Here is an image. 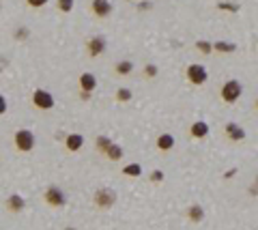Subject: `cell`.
I'll return each instance as SVG.
<instances>
[{"label":"cell","instance_id":"obj_32","mask_svg":"<svg viewBox=\"0 0 258 230\" xmlns=\"http://www.w3.org/2000/svg\"><path fill=\"white\" fill-rule=\"evenodd\" d=\"M237 174V168H230V170H226V174H224V179H230V176Z\"/></svg>","mask_w":258,"mask_h":230},{"label":"cell","instance_id":"obj_14","mask_svg":"<svg viewBox=\"0 0 258 230\" xmlns=\"http://www.w3.org/2000/svg\"><path fill=\"white\" fill-rule=\"evenodd\" d=\"M187 220H190L192 224H202V220H204V206L198 204V202L190 204V206H187Z\"/></svg>","mask_w":258,"mask_h":230},{"label":"cell","instance_id":"obj_9","mask_svg":"<svg viewBox=\"0 0 258 230\" xmlns=\"http://www.w3.org/2000/svg\"><path fill=\"white\" fill-rule=\"evenodd\" d=\"M78 88H80V93H95V88H97V78H95V73H91V71H84L78 78Z\"/></svg>","mask_w":258,"mask_h":230},{"label":"cell","instance_id":"obj_15","mask_svg":"<svg viewBox=\"0 0 258 230\" xmlns=\"http://www.w3.org/2000/svg\"><path fill=\"white\" fill-rule=\"evenodd\" d=\"M174 144H177V138H174L172 133H161L160 138H157V142H155V146H157V149H160L161 153L172 151Z\"/></svg>","mask_w":258,"mask_h":230},{"label":"cell","instance_id":"obj_5","mask_svg":"<svg viewBox=\"0 0 258 230\" xmlns=\"http://www.w3.org/2000/svg\"><path fill=\"white\" fill-rule=\"evenodd\" d=\"M43 202L48 206H52V209H63V206L67 204V196H64V192L61 187L50 185L48 190L43 192Z\"/></svg>","mask_w":258,"mask_h":230},{"label":"cell","instance_id":"obj_34","mask_svg":"<svg viewBox=\"0 0 258 230\" xmlns=\"http://www.w3.org/2000/svg\"><path fill=\"white\" fill-rule=\"evenodd\" d=\"M254 105H256V112H258V97H256V103Z\"/></svg>","mask_w":258,"mask_h":230},{"label":"cell","instance_id":"obj_4","mask_svg":"<svg viewBox=\"0 0 258 230\" xmlns=\"http://www.w3.org/2000/svg\"><path fill=\"white\" fill-rule=\"evenodd\" d=\"M13 144L20 153H31L34 149V133L31 129H17L13 133Z\"/></svg>","mask_w":258,"mask_h":230},{"label":"cell","instance_id":"obj_19","mask_svg":"<svg viewBox=\"0 0 258 230\" xmlns=\"http://www.w3.org/2000/svg\"><path fill=\"white\" fill-rule=\"evenodd\" d=\"M125 176H131V179H138V176H142V166H140L138 162H133V164H127V166H123V170H121Z\"/></svg>","mask_w":258,"mask_h":230},{"label":"cell","instance_id":"obj_30","mask_svg":"<svg viewBox=\"0 0 258 230\" xmlns=\"http://www.w3.org/2000/svg\"><path fill=\"white\" fill-rule=\"evenodd\" d=\"M250 194H252V196H258V174H256V179H254V185L250 187Z\"/></svg>","mask_w":258,"mask_h":230},{"label":"cell","instance_id":"obj_26","mask_svg":"<svg viewBox=\"0 0 258 230\" xmlns=\"http://www.w3.org/2000/svg\"><path fill=\"white\" fill-rule=\"evenodd\" d=\"M48 2H50V0H26V4L31 9H43Z\"/></svg>","mask_w":258,"mask_h":230},{"label":"cell","instance_id":"obj_11","mask_svg":"<svg viewBox=\"0 0 258 230\" xmlns=\"http://www.w3.org/2000/svg\"><path fill=\"white\" fill-rule=\"evenodd\" d=\"M4 206H7L9 213H22V211L26 209V200H24V196H20V194H11V196L4 200Z\"/></svg>","mask_w":258,"mask_h":230},{"label":"cell","instance_id":"obj_29","mask_svg":"<svg viewBox=\"0 0 258 230\" xmlns=\"http://www.w3.org/2000/svg\"><path fill=\"white\" fill-rule=\"evenodd\" d=\"M218 9H222V11H239L237 4H230V2H220Z\"/></svg>","mask_w":258,"mask_h":230},{"label":"cell","instance_id":"obj_33","mask_svg":"<svg viewBox=\"0 0 258 230\" xmlns=\"http://www.w3.org/2000/svg\"><path fill=\"white\" fill-rule=\"evenodd\" d=\"M80 97H82V99H84V101H89V99H91L93 95H91V93H80Z\"/></svg>","mask_w":258,"mask_h":230},{"label":"cell","instance_id":"obj_10","mask_svg":"<svg viewBox=\"0 0 258 230\" xmlns=\"http://www.w3.org/2000/svg\"><path fill=\"white\" fill-rule=\"evenodd\" d=\"M224 133L228 140H232V142H243L245 140V129L241 125H237V123H226L224 125Z\"/></svg>","mask_w":258,"mask_h":230},{"label":"cell","instance_id":"obj_31","mask_svg":"<svg viewBox=\"0 0 258 230\" xmlns=\"http://www.w3.org/2000/svg\"><path fill=\"white\" fill-rule=\"evenodd\" d=\"M149 9H153V2H140L138 4V11H149Z\"/></svg>","mask_w":258,"mask_h":230},{"label":"cell","instance_id":"obj_35","mask_svg":"<svg viewBox=\"0 0 258 230\" xmlns=\"http://www.w3.org/2000/svg\"><path fill=\"white\" fill-rule=\"evenodd\" d=\"M0 9H2V4H0Z\"/></svg>","mask_w":258,"mask_h":230},{"label":"cell","instance_id":"obj_23","mask_svg":"<svg viewBox=\"0 0 258 230\" xmlns=\"http://www.w3.org/2000/svg\"><path fill=\"white\" fill-rule=\"evenodd\" d=\"M73 4H75V0H56V9L61 11V13H71Z\"/></svg>","mask_w":258,"mask_h":230},{"label":"cell","instance_id":"obj_7","mask_svg":"<svg viewBox=\"0 0 258 230\" xmlns=\"http://www.w3.org/2000/svg\"><path fill=\"white\" fill-rule=\"evenodd\" d=\"M105 50H108V41H105V37H101V34H95V37H91L86 41V54L91 58L101 56Z\"/></svg>","mask_w":258,"mask_h":230},{"label":"cell","instance_id":"obj_20","mask_svg":"<svg viewBox=\"0 0 258 230\" xmlns=\"http://www.w3.org/2000/svg\"><path fill=\"white\" fill-rule=\"evenodd\" d=\"M110 144H112V138H108V135H97L95 138V151L101 153V155L110 149Z\"/></svg>","mask_w":258,"mask_h":230},{"label":"cell","instance_id":"obj_2","mask_svg":"<svg viewBox=\"0 0 258 230\" xmlns=\"http://www.w3.org/2000/svg\"><path fill=\"white\" fill-rule=\"evenodd\" d=\"M185 78L194 86H204L207 84V80H209V71H207L204 65L192 63V65H187V69H185Z\"/></svg>","mask_w":258,"mask_h":230},{"label":"cell","instance_id":"obj_17","mask_svg":"<svg viewBox=\"0 0 258 230\" xmlns=\"http://www.w3.org/2000/svg\"><path fill=\"white\" fill-rule=\"evenodd\" d=\"M103 155H105V159H110V162H121L123 155H125V151H123V146H121V144L112 142V144H110V149L105 151Z\"/></svg>","mask_w":258,"mask_h":230},{"label":"cell","instance_id":"obj_18","mask_svg":"<svg viewBox=\"0 0 258 230\" xmlns=\"http://www.w3.org/2000/svg\"><path fill=\"white\" fill-rule=\"evenodd\" d=\"M213 52H218V54H232V52H237V45L230 43V41H215Z\"/></svg>","mask_w":258,"mask_h":230},{"label":"cell","instance_id":"obj_28","mask_svg":"<svg viewBox=\"0 0 258 230\" xmlns=\"http://www.w3.org/2000/svg\"><path fill=\"white\" fill-rule=\"evenodd\" d=\"M7 110H9V101H7V97L0 93V116L7 114Z\"/></svg>","mask_w":258,"mask_h":230},{"label":"cell","instance_id":"obj_21","mask_svg":"<svg viewBox=\"0 0 258 230\" xmlns=\"http://www.w3.org/2000/svg\"><path fill=\"white\" fill-rule=\"evenodd\" d=\"M131 97H133V93L129 91L127 86H121L119 91H116V101H119V103H129V101H131Z\"/></svg>","mask_w":258,"mask_h":230},{"label":"cell","instance_id":"obj_6","mask_svg":"<svg viewBox=\"0 0 258 230\" xmlns=\"http://www.w3.org/2000/svg\"><path fill=\"white\" fill-rule=\"evenodd\" d=\"M32 105L37 110L50 112L56 105V99H54V95H52L50 91H45V88H37V91L32 93Z\"/></svg>","mask_w":258,"mask_h":230},{"label":"cell","instance_id":"obj_25","mask_svg":"<svg viewBox=\"0 0 258 230\" xmlns=\"http://www.w3.org/2000/svg\"><path fill=\"white\" fill-rule=\"evenodd\" d=\"M28 34H31V31H28L26 26L15 28V39H17V41H24V39H28Z\"/></svg>","mask_w":258,"mask_h":230},{"label":"cell","instance_id":"obj_27","mask_svg":"<svg viewBox=\"0 0 258 230\" xmlns=\"http://www.w3.org/2000/svg\"><path fill=\"white\" fill-rule=\"evenodd\" d=\"M149 179L153 181V183H161L163 181V172L160 168H155V170H151V174H149Z\"/></svg>","mask_w":258,"mask_h":230},{"label":"cell","instance_id":"obj_16","mask_svg":"<svg viewBox=\"0 0 258 230\" xmlns=\"http://www.w3.org/2000/svg\"><path fill=\"white\" fill-rule=\"evenodd\" d=\"M114 73L121 75V78H127V75L133 73V63L129 61V58H123V61H119L114 65Z\"/></svg>","mask_w":258,"mask_h":230},{"label":"cell","instance_id":"obj_3","mask_svg":"<svg viewBox=\"0 0 258 230\" xmlns=\"http://www.w3.org/2000/svg\"><path fill=\"white\" fill-rule=\"evenodd\" d=\"M93 204L97 209H112L116 204V192L110 190V187H99V190L93 194Z\"/></svg>","mask_w":258,"mask_h":230},{"label":"cell","instance_id":"obj_24","mask_svg":"<svg viewBox=\"0 0 258 230\" xmlns=\"http://www.w3.org/2000/svg\"><path fill=\"white\" fill-rule=\"evenodd\" d=\"M144 78H149V80H153V78H157V73H160V67L157 65H153V63H149V65H144Z\"/></svg>","mask_w":258,"mask_h":230},{"label":"cell","instance_id":"obj_13","mask_svg":"<svg viewBox=\"0 0 258 230\" xmlns=\"http://www.w3.org/2000/svg\"><path fill=\"white\" fill-rule=\"evenodd\" d=\"M84 146V135L82 133H69L64 135V149L69 153H78Z\"/></svg>","mask_w":258,"mask_h":230},{"label":"cell","instance_id":"obj_36","mask_svg":"<svg viewBox=\"0 0 258 230\" xmlns=\"http://www.w3.org/2000/svg\"><path fill=\"white\" fill-rule=\"evenodd\" d=\"M0 73H2V69H0Z\"/></svg>","mask_w":258,"mask_h":230},{"label":"cell","instance_id":"obj_1","mask_svg":"<svg viewBox=\"0 0 258 230\" xmlns=\"http://www.w3.org/2000/svg\"><path fill=\"white\" fill-rule=\"evenodd\" d=\"M241 95H243V84L239 80H226L220 88V99L228 105L237 103L241 99Z\"/></svg>","mask_w":258,"mask_h":230},{"label":"cell","instance_id":"obj_12","mask_svg":"<svg viewBox=\"0 0 258 230\" xmlns=\"http://www.w3.org/2000/svg\"><path fill=\"white\" fill-rule=\"evenodd\" d=\"M209 133H211V127H209L207 121H194L192 123V127H190V135H192V138L204 140V138H209Z\"/></svg>","mask_w":258,"mask_h":230},{"label":"cell","instance_id":"obj_8","mask_svg":"<svg viewBox=\"0 0 258 230\" xmlns=\"http://www.w3.org/2000/svg\"><path fill=\"white\" fill-rule=\"evenodd\" d=\"M112 2L110 0H91V13L97 17V20H105V17L112 15Z\"/></svg>","mask_w":258,"mask_h":230},{"label":"cell","instance_id":"obj_22","mask_svg":"<svg viewBox=\"0 0 258 230\" xmlns=\"http://www.w3.org/2000/svg\"><path fill=\"white\" fill-rule=\"evenodd\" d=\"M196 50L200 52L202 56H209V54H213V43H211V41L200 39V41H196Z\"/></svg>","mask_w":258,"mask_h":230}]
</instances>
